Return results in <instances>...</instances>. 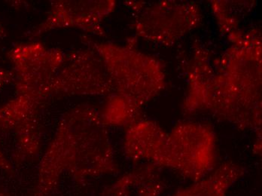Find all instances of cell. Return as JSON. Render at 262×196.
<instances>
[{
  "instance_id": "1",
  "label": "cell",
  "mask_w": 262,
  "mask_h": 196,
  "mask_svg": "<svg viewBox=\"0 0 262 196\" xmlns=\"http://www.w3.org/2000/svg\"><path fill=\"white\" fill-rule=\"evenodd\" d=\"M230 46L215 55L199 40L181 62L186 79L184 116L208 114L255 135L254 154H261L262 38L260 28L226 36Z\"/></svg>"
},
{
  "instance_id": "2",
  "label": "cell",
  "mask_w": 262,
  "mask_h": 196,
  "mask_svg": "<svg viewBox=\"0 0 262 196\" xmlns=\"http://www.w3.org/2000/svg\"><path fill=\"white\" fill-rule=\"evenodd\" d=\"M108 127L98 110L81 104L60 118L40 161L34 196L52 195L64 175L84 184L118 173Z\"/></svg>"
},
{
  "instance_id": "3",
  "label": "cell",
  "mask_w": 262,
  "mask_h": 196,
  "mask_svg": "<svg viewBox=\"0 0 262 196\" xmlns=\"http://www.w3.org/2000/svg\"><path fill=\"white\" fill-rule=\"evenodd\" d=\"M81 42L95 51L103 60L113 92L143 109L165 89L163 63L136 47V39L126 45L101 42L83 36Z\"/></svg>"
},
{
  "instance_id": "4",
  "label": "cell",
  "mask_w": 262,
  "mask_h": 196,
  "mask_svg": "<svg viewBox=\"0 0 262 196\" xmlns=\"http://www.w3.org/2000/svg\"><path fill=\"white\" fill-rule=\"evenodd\" d=\"M216 157V137L212 127L182 122L168 133L160 168L172 169L196 182L215 169Z\"/></svg>"
},
{
  "instance_id": "5",
  "label": "cell",
  "mask_w": 262,
  "mask_h": 196,
  "mask_svg": "<svg viewBox=\"0 0 262 196\" xmlns=\"http://www.w3.org/2000/svg\"><path fill=\"white\" fill-rule=\"evenodd\" d=\"M126 5L134 12L136 36L161 46H172L202 21L201 9L192 2L131 1Z\"/></svg>"
},
{
  "instance_id": "6",
  "label": "cell",
  "mask_w": 262,
  "mask_h": 196,
  "mask_svg": "<svg viewBox=\"0 0 262 196\" xmlns=\"http://www.w3.org/2000/svg\"><path fill=\"white\" fill-rule=\"evenodd\" d=\"M65 55L61 49L40 42L14 46L7 57L14 75L16 95L44 106L51 98V86Z\"/></svg>"
},
{
  "instance_id": "7",
  "label": "cell",
  "mask_w": 262,
  "mask_h": 196,
  "mask_svg": "<svg viewBox=\"0 0 262 196\" xmlns=\"http://www.w3.org/2000/svg\"><path fill=\"white\" fill-rule=\"evenodd\" d=\"M113 92L103 60L87 47L66 53L64 62L51 86L50 96H102Z\"/></svg>"
},
{
  "instance_id": "8",
  "label": "cell",
  "mask_w": 262,
  "mask_h": 196,
  "mask_svg": "<svg viewBox=\"0 0 262 196\" xmlns=\"http://www.w3.org/2000/svg\"><path fill=\"white\" fill-rule=\"evenodd\" d=\"M116 7L114 0H54L46 18L25 36L33 40L52 30L73 28L105 37L103 21Z\"/></svg>"
},
{
  "instance_id": "9",
  "label": "cell",
  "mask_w": 262,
  "mask_h": 196,
  "mask_svg": "<svg viewBox=\"0 0 262 196\" xmlns=\"http://www.w3.org/2000/svg\"><path fill=\"white\" fill-rule=\"evenodd\" d=\"M41 108L39 103L17 95L0 106V132L14 135L16 163L34 159L39 154L42 144Z\"/></svg>"
},
{
  "instance_id": "10",
  "label": "cell",
  "mask_w": 262,
  "mask_h": 196,
  "mask_svg": "<svg viewBox=\"0 0 262 196\" xmlns=\"http://www.w3.org/2000/svg\"><path fill=\"white\" fill-rule=\"evenodd\" d=\"M168 133L157 122L141 119L127 127L123 149L133 162L145 161L160 168Z\"/></svg>"
},
{
  "instance_id": "11",
  "label": "cell",
  "mask_w": 262,
  "mask_h": 196,
  "mask_svg": "<svg viewBox=\"0 0 262 196\" xmlns=\"http://www.w3.org/2000/svg\"><path fill=\"white\" fill-rule=\"evenodd\" d=\"M239 164L226 162L208 175L170 196H226L231 186L245 175Z\"/></svg>"
},
{
  "instance_id": "12",
  "label": "cell",
  "mask_w": 262,
  "mask_h": 196,
  "mask_svg": "<svg viewBox=\"0 0 262 196\" xmlns=\"http://www.w3.org/2000/svg\"><path fill=\"white\" fill-rule=\"evenodd\" d=\"M255 5V1H211V10L216 20L220 33L227 36L239 30L241 22L252 12Z\"/></svg>"
},
{
  "instance_id": "13",
  "label": "cell",
  "mask_w": 262,
  "mask_h": 196,
  "mask_svg": "<svg viewBox=\"0 0 262 196\" xmlns=\"http://www.w3.org/2000/svg\"><path fill=\"white\" fill-rule=\"evenodd\" d=\"M100 114L107 127H127L143 119V109L116 93L107 99Z\"/></svg>"
},
{
  "instance_id": "14",
  "label": "cell",
  "mask_w": 262,
  "mask_h": 196,
  "mask_svg": "<svg viewBox=\"0 0 262 196\" xmlns=\"http://www.w3.org/2000/svg\"><path fill=\"white\" fill-rule=\"evenodd\" d=\"M138 196H161L164 190V183L156 168L150 176L137 187Z\"/></svg>"
},
{
  "instance_id": "15",
  "label": "cell",
  "mask_w": 262,
  "mask_h": 196,
  "mask_svg": "<svg viewBox=\"0 0 262 196\" xmlns=\"http://www.w3.org/2000/svg\"><path fill=\"white\" fill-rule=\"evenodd\" d=\"M131 187L122 177L110 185L103 192V196H131Z\"/></svg>"
},
{
  "instance_id": "16",
  "label": "cell",
  "mask_w": 262,
  "mask_h": 196,
  "mask_svg": "<svg viewBox=\"0 0 262 196\" xmlns=\"http://www.w3.org/2000/svg\"><path fill=\"white\" fill-rule=\"evenodd\" d=\"M6 35H7V32H6V28L0 22V46H1L2 41L6 38ZM14 82L13 71L12 70H8L7 68H5L2 63L1 49H0V88L4 87V86Z\"/></svg>"
},
{
  "instance_id": "17",
  "label": "cell",
  "mask_w": 262,
  "mask_h": 196,
  "mask_svg": "<svg viewBox=\"0 0 262 196\" xmlns=\"http://www.w3.org/2000/svg\"><path fill=\"white\" fill-rule=\"evenodd\" d=\"M0 168L6 170L8 173H12L13 172V168L11 162L8 160L7 158L5 156L4 154L2 152L0 149Z\"/></svg>"
},
{
  "instance_id": "18",
  "label": "cell",
  "mask_w": 262,
  "mask_h": 196,
  "mask_svg": "<svg viewBox=\"0 0 262 196\" xmlns=\"http://www.w3.org/2000/svg\"><path fill=\"white\" fill-rule=\"evenodd\" d=\"M0 196H6L4 195V194L3 193V192H0Z\"/></svg>"
}]
</instances>
